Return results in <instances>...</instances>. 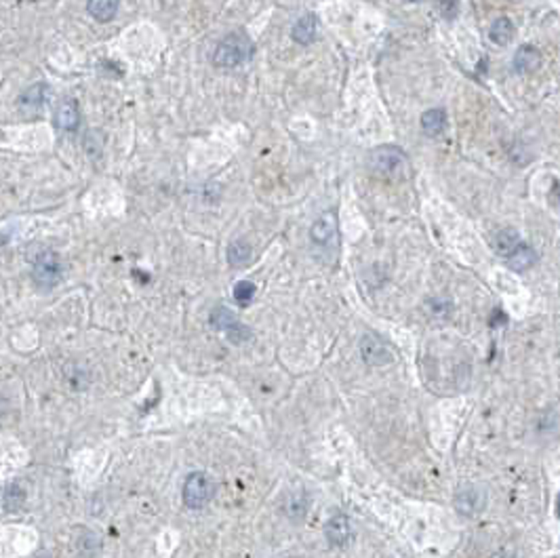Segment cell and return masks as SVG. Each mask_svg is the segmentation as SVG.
<instances>
[{
	"mask_svg": "<svg viewBox=\"0 0 560 558\" xmlns=\"http://www.w3.org/2000/svg\"><path fill=\"white\" fill-rule=\"evenodd\" d=\"M289 558H295V556H289Z\"/></svg>",
	"mask_w": 560,
	"mask_h": 558,
	"instance_id": "4316f807",
	"label": "cell"
},
{
	"mask_svg": "<svg viewBox=\"0 0 560 558\" xmlns=\"http://www.w3.org/2000/svg\"><path fill=\"white\" fill-rule=\"evenodd\" d=\"M255 293H257V287H255L253 283H251V281H240V283H236V287H234V299H236L240 305H249L251 301H253Z\"/></svg>",
	"mask_w": 560,
	"mask_h": 558,
	"instance_id": "7402d4cb",
	"label": "cell"
},
{
	"mask_svg": "<svg viewBox=\"0 0 560 558\" xmlns=\"http://www.w3.org/2000/svg\"><path fill=\"white\" fill-rule=\"evenodd\" d=\"M55 123H58L60 129L64 131H76L80 125V110H78V101L68 97L58 105V112H55Z\"/></svg>",
	"mask_w": 560,
	"mask_h": 558,
	"instance_id": "8fae6325",
	"label": "cell"
},
{
	"mask_svg": "<svg viewBox=\"0 0 560 558\" xmlns=\"http://www.w3.org/2000/svg\"><path fill=\"white\" fill-rule=\"evenodd\" d=\"M62 274H64L62 262L53 251H42L36 257L32 268V278L40 289H53L55 285H60Z\"/></svg>",
	"mask_w": 560,
	"mask_h": 558,
	"instance_id": "277c9868",
	"label": "cell"
},
{
	"mask_svg": "<svg viewBox=\"0 0 560 558\" xmlns=\"http://www.w3.org/2000/svg\"><path fill=\"white\" fill-rule=\"evenodd\" d=\"M514 23L508 17H497L489 27V40L497 47H506L514 38Z\"/></svg>",
	"mask_w": 560,
	"mask_h": 558,
	"instance_id": "5bb4252c",
	"label": "cell"
},
{
	"mask_svg": "<svg viewBox=\"0 0 560 558\" xmlns=\"http://www.w3.org/2000/svg\"><path fill=\"white\" fill-rule=\"evenodd\" d=\"M255 53V45L249 38L246 32L236 30L221 38L213 51V66L217 68H238L240 64H246Z\"/></svg>",
	"mask_w": 560,
	"mask_h": 558,
	"instance_id": "6da1fadb",
	"label": "cell"
},
{
	"mask_svg": "<svg viewBox=\"0 0 560 558\" xmlns=\"http://www.w3.org/2000/svg\"><path fill=\"white\" fill-rule=\"evenodd\" d=\"M440 11H442L444 19H453L459 11V0H442Z\"/></svg>",
	"mask_w": 560,
	"mask_h": 558,
	"instance_id": "cb8c5ba5",
	"label": "cell"
},
{
	"mask_svg": "<svg viewBox=\"0 0 560 558\" xmlns=\"http://www.w3.org/2000/svg\"><path fill=\"white\" fill-rule=\"evenodd\" d=\"M493 558H514V552H512V550H501V552H497Z\"/></svg>",
	"mask_w": 560,
	"mask_h": 558,
	"instance_id": "d4e9b609",
	"label": "cell"
},
{
	"mask_svg": "<svg viewBox=\"0 0 560 558\" xmlns=\"http://www.w3.org/2000/svg\"><path fill=\"white\" fill-rule=\"evenodd\" d=\"M209 320L217 331H223V333H228L234 325H238L236 314L232 310H228V308H223V305H217V308L211 312Z\"/></svg>",
	"mask_w": 560,
	"mask_h": 558,
	"instance_id": "ffe728a7",
	"label": "cell"
},
{
	"mask_svg": "<svg viewBox=\"0 0 560 558\" xmlns=\"http://www.w3.org/2000/svg\"><path fill=\"white\" fill-rule=\"evenodd\" d=\"M360 354H362V360H365L367 365H371V367L390 365V362H394V358H396V354H394V350L390 348V344L383 342L381 338H377V335H373V333L362 335Z\"/></svg>",
	"mask_w": 560,
	"mask_h": 558,
	"instance_id": "8992f818",
	"label": "cell"
},
{
	"mask_svg": "<svg viewBox=\"0 0 560 558\" xmlns=\"http://www.w3.org/2000/svg\"><path fill=\"white\" fill-rule=\"evenodd\" d=\"M446 127V112L442 107H432L428 112H424L422 116V129L428 135H440Z\"/></svg>",
	"mask_w": 560,
	"mask_h": 558,
	"instance_id": "d6986e66",
	"label": "cell"
},
{
	"mask_svg": "<svg viewBox=\"0 0 560 558\" xmlns=\"http://www.w3.org/2000/svg\"><path fill=\"white\" fill-rule=\"evenodd\" d=\"M310 238L316 246H335V242H338V219L333 213H324L312 223Z\"/></svg>",
	"mask_w": 560,
	"mask_h": 558,
	"instance_id": "ba28073f",
	"label": "cell"
},
{
	"mask_svg": "<svg viewBox=\"0 0 560 558\" xmlns=\"http://www.w3.org/2000/svg\"><path fill=\"white\" fill-rule=\"evenodd\" d=\"M23 499H25V493L19 485H11L5 493V504L11 512L19 510V506H23Z\"/></svg>",
	"mask_w": 560,
	"mask_h": 558,
	"instance_id": "603a6c76",
	"label": "cell"
},
{
	"mask_svg": "<svg viewBox=\"0 0 560 558\" xmlns=\"http://www.w3.org/2000/svg\"><path fill=\"white\" fill-rule=\"evenodd\" d=\"M542 53L537 47L533 45H522L516 53H514V72L516 74H531V72H535L539 66H542Z\"/></svg>",
	"mask_w": 560,
	"mask_h": 558,
	"instance_id": "30bf717a",
	"label": "cell"
},
{
	"mask_svg": "<svg viewBox=\"0 0 560 558\" xmlns=\"http://www.w3.org/2000/svg\"><path fill=\"white\" fill-rule=\"evenodd\" d=\"M522 244V238L516 230L512 228H503L495 234L493 238V249H495V253L501 255V257H508L512 255L514 251Z\"/></svg>",
	"mask_w": 560,
	"mask_h": 558,
	"instance_id": "4fadbf2b",
	"label": "cell"
},
{
	"mask_svg": "<svg viewBox=\"0 0 560 558\" xmlns=\"http://www.w3.org/2000/svg\"><path fill=\"white\" fill-rule=\"evenodd\" d=\"M51 97V89L47 82H36L30 89H25L19 97V110L23 112L25 116H36L44 110V105L49 103Z\"/></svg>",
	"mask_w": 560,
	"mask_h": 558,
	"instance_id": "52a82bcc",
	"label": "cell"
},
{
	"mask_svg": "<svg viewBox=\"0 0 560 558\" xmlns=\"http://www.w3.org/2000/svg\"><path fill=\"white\" fill-rule=\"evenodd\" d=\"M453 506L463 516H479L487 508V491L479 485H463L457 489Z\"/></svg>",
	"mask_w": 560,
	"mask_h": 558,
	"instance_id": "5b68a950",
	"label": "cell"
},
{
	"mask_svg": "<svg viewBox=\"0 0 560 558\" xmlns=\"http://www.w3.org/2000/svg\"><path fill=\"white\" fill-rule=\"evenodd\" d=\"M36 558H51L49 554H40V556H36Z\"/></svg>",
	"mask_w": 560,
	"mask_h": 558,
	"instance_id": "484cf974",
	"label": "cell"
},
{
	"mask_svg": "<svg viewBox=\"0 0 560 558\" xmlns=\"http://www.w3.org/2000/svg\"><path fill=\"white\" fill-rule=\"evenodd\" d=\"M369 169L379 177H403L407 173L409 158L398 146H379L369 154Z\"/></svg>",
	"mask_w": 560,
	"mask_h": 558,
	"instance_id": "7a4b0ae2",
	"label": "cell"
},
{
	"mask_svg": "<svg viewBox=\"0 0 560 558\" xmlns=\"http://www.w3.org/2000/svg\"><path fill=\"white\" fill-rule=\"evenodd\" d=\"M78 552L85 556V558H91L99 552V540L97 535L89 533V531H82L80 540H78Z\"/></svg>",
	"mask_w": 560,
	"mask_h": 558,
	"instance_id": "44dd1931",
	"label": "cell"
},
{
	"mask_svg": "<svg viewBox=\"0 0 560 558\" xmlns=\"http://www.w3.org/2000/svg\"><path fill=\"white\" fill-rule=\"evenodd\" d=\"M506 262H508L510 270H514V272H524V270H529L531 266H535V262H537L535 249L522 242L512 255L506 257Z\"/></svg>",
	"mask_w": 560,
	"mask_h": 558,
	"instance_id": "9a60e30c",
	"label": "cell"
},
{
	"mask_svg": "<svg viewBox=\"0 0 560 558\" xmlns=\"http://www.w3.org/2000/svg\"><path fill=\"white\" fill-rule=\"evenodd\" d=\"M307 508H310V497H307L305 491H293L289 497H287V504H285V510L289 514V518L293 520H299L307 514Z\"/></svg>",
	"mask_w": 560,
	"mask_h": 558,
	"instance_id": "e0dca14e",
	"label": "cell"
},
{
	"mask_svg": "<svg viewBox=\"0 0 560 558\" xmlns=\"http://www.w3.org/2000/svg\"><path fill=\"white\" fill-rule=\"evenodd\" d=\"M415 3H419V0H415Z\"/></svg>",
	"mask_w": 560,
	"mask_h": 558,
	"instance_id": "83f0119b",
	"label": "cell"
},
{
	"mask_svg": "<svg viewBox=\"0 0 560 558\" xmlns=\"http://www.w3.org/2000/svg\"><path fill=\"white\" fill-rule=\"evenodd\" d=\"M324 535H327L329 544L335 546V548H344V546H348V542H350V537H352L350 518L344 516V514H335V516L327 522Z\"/></svg>",
	"mask_w": 560,
	"mask_h": 558,
	"instance_id": "9c48e42d",
	"label": "cell"
},
{
	"mask_svg": "<svg viewBox=\"0 0 560 558\" xmlns=\"http://www.w3.org/2000/svg\"><path fill=\"white\" fill-rule=\"evenodd\" d=\"M118 5H120V0H89L87 9L93 19L105 23V21L114 19V15L118 13Z\"/></svg>",
	"mask_w": 560,
	"mask_h": 558,
	"instance_id": "2e32d148",
	"label": "cell"
},
{
	"mask_svg": "<svg viewBox=\"0 0 560 558\" xmlns=\"http://www.w3.org/2000/svg\"><path fill=\"white\" fill-rule=\"evenodd\" d=\"M316 30H318V19L314 13H305L297 19L293 25V40L297 45H312L316 40Z\"/></svg>",
	"mask_w": 560,
	"mask_h": 558,
	"instance_id": "7c38bea8",
	"label": "cell"
},
{
	"mask_svg": "<svg viewBox=\"0 0 560 558\" xmlns=\"http://www.w3.org/2000/svg\"><path fill=\"white\" fill-rule=\"evenodd\" d=\"M251 259H253V249H251L249 242L244 240H234L230 246H228V264L232 268H242L246 266Z\"/></svg>",
	"mask_w": 560,
	"mask_h": 558,
	"instance_id": "ac0fdd59",
	"label": "cell"
},
{
	"mask_svg": "<svg viewBox=\"0 0 560 558\" xmlns=\"http://www.w3.org/2000/svg\"><path fill=\"white\" fill-rule=\"evenodd\" d=\"M215 485L207 472H192L183 483V504L190 510H201L213 499Z\"/></svg>",
	"mask_w": 560,
	"mask_h": 558,
	"instance_id": "3957f363",
	"label": "cell"
}]
</instances>
